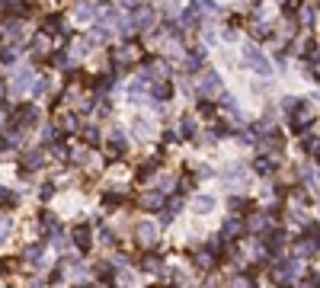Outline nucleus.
<instances>
[{
	"label": "nucleus",
	"instance_id": "obj_1",
	"mask_svg": "<svg viewBox=\"0 0 320 288\" xmlns=\"http://www.w3.org/2000/svg\"><path fill=\"white\" fill-rule=\"evenodd\" d=\"M244 64L250 67V71H256V74H272V64H269V58H266L263 55V51H259L256 45H253V42H247V45H244Z\"/></svg>",
	"mask_w": 320,
	"mask_h": 288
},
{
	"label": "nucleus",
	"instance_id": "obj_2",
	"mask_svg": "<svg viewBox=\"0 0 320 288\" xmlns=\"http://www.w3.org/2000/svg\"><path fill=\"white\" fill-rule=\"evenodd\" d=\"M112 61H119V71L128 64H135V61H141V48H138V42H122V45H116V51H112Z\"/></svg>",
	"mask_w": 320,
	"mask_h": 288
},
{
	"label": "nucleus",
	"instance_id": "obj_3",
	"mask_svg": "<svg viewBox=\"0 0 320 288\" xmlns=\"http://www.w3.org/2000/svg\"><path fill=\"white\" fill-rule=\"evenodd\" d=\"M36 122H39L36 103H23V106L10 116V125H13V128H29V125H36Z\"/></svg>",
	"mask_w": 320,
	"mask_h": 288
},
{
	"label": "nucleus",
	"instance_id": "obj_4",
	"mask_svg": "<svg viewBox=\"0 0 320 288\" xmlns=\"http://www.w3.org/2000/svg\"><path fill=\"white\" fill-rule=\"evenodd\" d=\"M195 93L198 96H221V77L215 71H202L198 83H195Z\"/></svg>",
	"mask_w": 320,
	"mask_h": 288
},
{
	"label": "nucleus",
	"instance_id": "obj_5",
	"mask_svg": "<svg viewBox=\"0 0 320 288\" xmlns=\"http://www.w3.org/2000/svg\"><path fill=\"white\" fill-rule=\"evenodd\" d=\"M32 77H36V71H32L29 64H20V67L13 71V77H10V86H7V90H13V93H23V90H29Z\"/></svg>",
	"mask_w": 320,
	"mask_h": 288
},
{
	"label": "nucleus",
	"instance_id": "obj_6",
	"mask_svg": "<svg viewBox=\"0 0 320 288\" xmlns=\"http://www.w3.org/2000/svg\"><path fill=\"white\" fill-rule=\"evenodd\" d=\"M135 237H138V247H144V250H154L157 247V224H151V221H141L135 228Z\"/></svg>",
	"mask_w": 320,
	"mask_h": 288
},
{
	"label": "nucleus",
	"instance_id": "obj_7",
	"mask_svg": "<svg viewBox=\"0 0 320 288\" xmlns=\"http://www.w3.org/2000/svg\"><path fill=\"white\" fill-rule=\"evenodd\" d=\"M141 77H148V80H167V77H170V64L160 61V58H151L148 64L141 67Z\"/></svg>",
	"mask_w": 320,
	"mask_h": 288
},
{
	"label": "nucleus",
	"instance_id": "obj_8",
	"mask_svg": "<svg viewBox=\"0 0 320 288\" xmlns=\"http://www.w3.org/2000/svg\"><path fill=\"white\" fill-rule=\"evenodd\" d=\"M154 20H157V16H154L151 7H135V16H132V26H135V29L151 32V29H154Z\"/></svg>",
	"mask_w": 320,
	"mask_h": 288
},
{
	"label": "nucleus",
	"instance_id": "obj_9",
	"mask_svg": "<svg viewBox=\"0 0 320 288\" xmlns=\"http://www.w3.org/2000/svg\"><path fill=\"white\" fill-rule=\"evenodd\" d=\"M314 119H317V112L310 106H304V103H298V116H291V128H295V132H304Z\"/></svg>",
	"mask_w": 320,
	"mask_h": 288
},
{
	"label": "nucleus",
	"instance_id": "obj_10",
	"mask_svg": "<svg viewBox=\"0 0 320 288\" xmlns=\"http://www.w3.org/2000/svg\"><path fill=\"white\" fill-rule=\"evenodd\" d=\"M71 240H74V247L77 250H90V243H93V234L86 224H77V228L71 231Z\"/></svg>",
	"mask_w": 320,
	"mask_h": 288
},
{
	"label": "nucleus",
	"instance_id": "obj_11",
	"mask_svg": "<svg viewBox=\"0 0 320 288\" xmlns=\"http://www.w3.org/2000/svg\"><path fill=\"white\" fill-rule=\"evenodd\" d=\"M42 167H45V154L42 151L23 154V173H32V170H42Z\"/></svg>",
	"mask_w": 320,
	"mask_h": 288
},
{
	"label": "nucleus",
	"instance_id": "obj_12",
	"mask_svg": "<svg viewBox=\"0 0 320 288\" xmlns=\"http://www.w3.org/2000/svg\"><path fill=\"white\" fill-rule=\"evenodd\" d=\"M247 228H250V231H256V234H259V231H269V228H272V218L266 215V212H256V215H250V218H247Z\"/></svg>",
	"mask_w": 320,
	"mask_h": 288
},
{
	"label": "nucleus",
	"instance_id": "obj_13",
	"mask_svg": "<svg viewBox=\"0 0 320 288\" xmlns=\"http://www.w3.org/2000/svg\"><path fill=\"white\" fill-rule=\"evenodd\" d=\"M195 266L202 269V272H211V269L218 266V259H215L211 250H198V253H195Z\"/></svg>",
	"mask_w": 320,
	"mask_h": 288
},
{
	"label": "nucleus",
	"instance_id": "obj_14",
	"mask_svg": "<svg viewBox=\"0 0 320 288\" xmlns=\"http://www.w3.org/2000/svg\"><path fill=\"white\" fill-rule=\"evenodd\" d=\"M189 7H192V10H198V16H218L221 13V7L218 4H215V0H192V4H189Z\"/></svg>",
	"mask_w": 320,
	"mask_h": 288
},
{
	"label": "nucleus",
	"instance_id": "obj_15",
	"mask_svg": "<svg viewBox=\"0 0 320 288\" xmlns=\"http://www.w3.org/2000/svg\"><path fill=\"white\" fill-rule=\"evenodd\" d=\"M93 16H99V20L106 23V26L119 23V10H116V7H112V4H99V7H96V13H93Z\"/></svg>",
	"mask_w": 320,
	"mask_h": 288
},
{
	"label": "nucleus",
	"instance_id": "obj_16",
	"mask_svg": "<svg viewBox=\"0 0 320 288\" xmlns=\"http://www.w3.org/2000/svg\"><path fill=\"white\" fill-rule=\"evenodd\" d=\"M240 231H244V221H240V218H228V221H224V228H221V237L231 240V237H237Z\"/></svg>",
	"mask_w": 320,
	"mask_h": 288
},
{
	"label": "nucleus",
	"instance_id": "obj_17",
	"mask_svg": "<svg viewBox=\"0 0 320 288\" xmlns=\"http://www.w3.org/2000/svg\"><path fill=\"white\" fill-rule=\"evenodd\" d=\"M132 132H135V138H151V135H154V125H151L148 119H135Z\"/></svg>",
	"mask_w": 320,
	"mask_h": 288
},
{
	"label": "nucleus",
	"instance_id": "obj_18",
	"mask_svg": "<svg viewBox=\"0 0 320 288\" xmlns=\"http://www.w3.org/2000/svg\"><path fill=\"white\" fill-rule=\"evenodd\" d=\"M192 208H195L198 215H208L211 208H215V199H211V196H195V199H192Z\"/></svg>",
	"mask_w": 320,
	"mask_h": 288
},
{
	"label": "nucleus",
	"instance_id": "obj_19",
	"mask_svg": "<svg viewBox=\"0 0 320 288\" xmlns=\"http://www.w3.org/2000/svg\"><path fill=\"white\" fill-rule=\"evenodd\" d=\"M151 93H154V100H170L173 86H170V80H157V83L151 86Z\"/></svg>",
	"mask_w": 320,
	"mask_h": 288
},
{
	"label": "nucleus",
	"instance_id": "obj_20",
	"mask_svg": "<svg viewBox=\"0 0 320 288\" xmlns=\"http://www.w3.org/2000/svg\"><path fill=\"white\" fill-rule=\"evenodd\" d=\"M295 253H298L301 259L310 256V253H317V250H314V240H310V237H298V240H295Z\"/></svg>",
	"mask_w": 320,
	"mask_h": 288
},
{
	"label": "nucleus",
	"instance_id": "obj_21",
	"mask_svg": "<svg viewBox=\"0 0 320 288\" xmlns=\"http://www.w3.org/2000/svg\"><path fill=\"white\" fill-rule=\"evenodd\" d=\"M202 61H205V51H202V48H195V51H189L186 67H189V71H202Z\"/></svg>",
	"mask_w": 320,
	"mask_h": 288
},
{
	"label": "nucleus",
	"instance_id": "obj_22",
	"mask_svg": "<svg viewBox=\"0 0 320 288\" xmlns=\"http://www.w3.org/2000/svg\"><path fill=\"white\" fill-rule=\"evenodd\" d=\"M160 256H157V253H148V256H144L141 259V269H144V272H160Z\"/></svg>",
	"mask_w": 320,
	"mask_h": 288
},
{
	"label": "nucleus",
	"instance_id": "obj_23",
	"mask_svg": "<svg viewBox=\"0 0 320 288\" xmlns=\"http://www.w3.org/2000/svg\"><path fill=\"white\" fill-rule=\"evenodd\" d=\"M58 128H61V132H67V135L77 132V116H74V112H64V116L58 119Z\"/></svg>",
	"mask_w": 320,
	"mask_h": 288
},
{
	"label": "nucleus",
	"instance_id": "obj_24",
	"mask_svg": "<svg viewBox=\"0 0 320 288\" xmlns=\"http://www.w3.org/2000/svg\"><path fill=\"white\" fill-rule=\"evenodd\" d=\"M183 26H186V29H198V26H202V16H198V10H192V7H189V10L183 13Z\"/></svg>",
	"mask_w": 320,
	"mask_h": 288
},
{
	"label": "nucleus",
	"instance_id": "obj_25",
	"mask_svg": "<svg viewBox=\"0 0 320 288\" xmlns=\"http://www.w3.org/2000/svg\"><path fill=\"white\" fill-rule=\"evenodd\" d=\"M141 205H144V208H160V205H163V192L157 189V192H148V196H141Z\"/></svg>",
	"mask_w": 320,
	"mask_h": 288
},
{
	"label": "nucleus",
	"instance_id": "obj_26",
	"mask_svg": "<svg viewBox=\"0 0 320 288\" xmlns=\"http://www.w3.org/2000/svg\"><path fill=\"white\" fill-rule=\"evenodd\" d=\"M29 90H32V96L39 100V96H45V93H48V80H45V77H32Z\"/></svg>",
	"mask_w": 320,
	"mask_h": 288
},
{
	"label": "nucleus",
	"instance_id": "obj_27",
	"mask_svg": "<svg viewBox=\"0 0 320 288\" xmlns=\"http://www.w3.org/2000/svg\"><path fill=\"white\" fill-rule=\"evenodd\" d=\"M157 170H160V160H148V163H144L141 170H138V179H141V182H144V179H151V176H154V173H157Z\"/></svg>",
	"mask_w": 320,
	"mask_h": 288
},
{
	"label": "nucleus",
	"instance_id": "obj_28",
	"mask_svg": "<svg viewBox=\"0 0 320 288\" xmlns=\"http://www.w3.org/2000/svg\"><path fill=\"white\" fill-rule=\"evenodd\" d=\"M42 253H45V243H32V247H26V263H39Z\"/></svg>",
	"mask_w": 320,
	"mask_h": 288
},
{
	"label": "nucleus",
	"instance_id": "obj_29",
	"mask_svg": "<svg viewBox=\"0 0 320 288\" xmlns=\"http://www.w3.org/2000/svg\"><path fill=\"white\" fill-rule=\"evenodd\" d=\"M13 205H16V192L0 186V208H13Z\"/></svg>",
	"mask_w": 320,
	"mask_h": 288
},
{
	"label": "nucleus",
	"instance_id": "obj_30",
	"mask_svg": "<svg viewBox=\"0 0 320 288\" xmlns=\"http://www.w3.org/2000/svg\"><path fill=\"white\" fill-rule=\"evenodd\" d=\"M253 167H256V173H272L275 170V157H259Z\"/></svg>",
	"mask_w": 320,
	"mask_h": 288
},
{
	"label": "nucleus",
	"instance_id": "obj_31",
	"mask_svg": "<svg viewBox=\"0 0 320 288\" xmlns=\"http://www.w3.org/2000/svg\"><path fill=\"white\" fill-rule=\"evenodd\" d=\"M32 55H36V58H48V42H45V36H39L36 42H32Z\"/></svg>",
	"mask_w": 320,
	"mask_h": 288
},
{
	"label": "nucleus",
	"instance_id": "obj_32",
	"mask_svg": "<svg viewBox=\"0 0 320 288\" xmlns=\"http://www.w3.org/2000/svg\"><path fill=\"white\" fill-rule=\"evenodd\" d=\"M39 224H42L45 231H58V218L51 215V212H42V215H39Z\"/></svg>",
	"mask_w": 320,
	"mask_h": 288
},
{
	"label": "nucleus",
	"instance_id": "obj_33",
	"mask_svg": "<svg viewBox=\"0 0 320 288\" xmlns=\"http://www.w3.org/2000/svg\"><path fill=\"white\" fill-rule=\"evenodd\" d=\"M304 151L314 157V160H320V138H304Z\"/></svg>",
	"mask_w": 320,
	"mask_h": 288
},
{
	"label": "nucleus",
	"instance_id": "obj_34",
	"mask_svg": "<svg viewBox=\"0 0 320 288\" xmlns=\"http://www.w3.org/2000/svg\"><path fill=\"white\" fill-rule=\"evenodd\" d=\"M228 288H253V278H250V275H234L228 282Z\"/></svg>",
	"mask_w": 320,
	"mask_h": 288
},
{
	"label": "nucleus",
	"instance_id": "obj_35",
	"mask_svg": "<svg viewBox=\"0 0 320 288\" xmlns=\"http://www.w3.org/2000/svg\"><path fill=\"white\" fill-rule=\"evenodd\" d=\"M250 32H253V39H259V42L272 36V29H269V26H266V23H256V26H253V29H250Z\"/></svg>",
	"mask_w": 320,
	"mask_h": 288
},
{
	"label": "nucleus",
	"instance_id": "obj_36",
	"mask_svg": "<svg viewBox=\"0 0 320 288\" xmlns=\"http://www.w3.org/2000/svg\"><path fill=\"white\" fill-rule=\"evenodd\" d=\"M10 228H13V215H0V240L10 234Z\"/></svg>",
	"mask_w": 320,
	"mask_h": 288
},
{
	"label": "nucleus",
	"instance_id": "obj_37",
	"mask_svg": "<svg viewBox=\"0 0 320 288\" xmlns=\"http://www.w3.org/2000/svg\"><path fill=\"white\" fill-rule=\"evenodd\" d=\"M83 141H86V144H99V132H96L93 125H90V128H83Z\"/></svg>",
	"mask_w": 320,
	"mask_h": 288
},
{
	"label": "nucleus",
	"instance_id": "obj_38",
	"mask_svg": "<svg viewBox=\"0 0 320 288\" xmlns=\"http://www.w3.org/2000/svg\"><path fill=\"white\" fill-rule=\"evenodd\" d=\"M179 132H183V138H192V135H195V122L186 116V119H183V128H179Z\"/></svg>",
	"mask_w": 320,
	"mask_h": 288
},
{
	"label": "nucleus",
	"instance_id": "obj_39",
	"mask_svg": "<svg viewBox=\"0 0 320 288\" xmlns=\"http://www.w3.org/2000/svg\"><path fill=\"white\" fill-rule=\"evenodd\" d=\"M179 208H183V199H179V196H173V199H170V205L163 208V212H167V215H176Z\"/></svg>",
	"mask_w": 320,
	"mask_h": 288
},
{
	"label": "nucleus",
	"instance_id": "obj_40",
	"mask_svg": "<svg viewBox=\"0 0 320 288\" xmlns=\"http://www.w3.org/2000/svg\"><path fill=\"white\" fill-rule=\"evenodd\" d=\"M42 144H55V128H51V125L42 128Z\"/></svg>",
	"mask_w": 320,
	"mask_h": 288
},
{
	"label": "nucleus",
	"instance_id": "obj_41",
	"mask_svg": "<svg viewBox=\"0 0 320 288\" xmlns=\"http://www.w3.org/2000/svg\"><path fill=\"white\" fill-rule=\"evenodd\" d=\"M51 196H55V186H51V182H45V186L39 189V199H42V202H48Z\"/></svg>",
	"mask_w": 320,
	"mask_h": 288
},
{
	"label": "nucleus",
	"instance_id": "obj_42",
	"mask_svg": "<svg viewBox=\"0 0 320 288\" xmlns=\"http://www.w3.org/2000/svg\"><path fill=\"white\" fill-rule=\"evenodd\" d=\"M295 288H320V275H310V278H304V282H298Z\"/></svg>",
	"mask_w": 320,
	"mask_h": 288
},
{
	"label": "nucleus",
	"instance_id": "obj_43",
	"mask_svg": "<svg viewBox=\"0 0 320 288\" xmlns=\"http://www.w3.org/2000/svg\"><path fill=\"white\" fill-rule=\"evenodd\" d=\"M298 20L304 23V26H310L314 23V13H310V7H301V13H298Z\"/></svg>",
	"mask_w": 320,
	"mask_h": 288
},
{
	"label": "nucleus",
	"instance_id": "obj_44",
	"mask_svg": "<svg viewBox=\"0 0 320 288\" xmlns=\"http://www.w3.org/2000/svg\"><path fill=\"white\" fill-rule=\"evenodd\" d=\"M298 103H301V100H295V96H285V100H282V109L291 112V109H298Z\"/></svg>",
	"mask_w": 320,
	"mask_h": 288
},
{
	"label": "nucleus",
	"instance_id": "obj_45",
	"mask_svg": "<svg viewBox=\"0 0 320 288\" xmlns=\"http://www.w3.org/2000/svg\"><path fill=\"white\" fill-rule=\"evenodd\" d=\"M77 20H80V23L93 20V10H90V7H80V10H77Z\"/></svg>",
	"mask_w": 320,
	"mask_h": 288
},
{
	"label": "nucleus",
	"instance_id": "obj_46",
	"mask_svg": "<svg viewBox=\"0 0 320 288\" xmlns=\"http://www.w3.org/2000/svg\"><path fill=\"white\" fill-rule=\"evenodd\" d=\"M163 13H167V16H176V0H163Z\"/></svg>",
	"mask_w": 320,
	"mask_h": 288
},
{
	"label": "nucleus",
	"instance_id": "obj_47",
	"mask_svg": "<svg viewBox=\"0 0 320 288\" xmlns=\"http://www.w3.org/2000/svg\"><path fill=\"white\" fill-rule=\"evenodd\" d=\"M291 7H298V0H282V13H285V16H291V13H295Z\"/></svg>",
	"mask_w": 320,
	"mask_h": 288
},
{
	"label": "nucleus",
	"instance_id": "obj_48",
	"mask_svg": "<svg viewBox=\"0 0 320 288\" xmlns=\"http://www.w3.org/2000/svg\"><path fill=\"white\" fill-rule=\"evenodd\" d=\"M240 208H247V202L240 196H234V199H231V212H240Z\"/></svg>",
	"mask_w": 320,
	"mask_h": 288
},
{
	"label": "nucleus",
	"instance_id": "obj_49",
	"mask_svg": "<svg viewBox=\"0 0 320 288\" xmlns=\"http://www.w3.org/2000/svg\"><path fill=\"white\" fill-rule=\"evenodd\" d=\"M7 93H10V90H7V83L0 80V106H4V103H7Z\"/></svg>",
	"mask_w": 320,
	"mask_h": 288
},
{
	"label": "nucleus",
	"instance_id": "obj_50",
	"mask_svg": "<svg viewBox=\"0 0 320 288\" xmlns=\"http://www.w3.org/2000/svg\"><path fill=\"white\" fill-rule=\"evenodd\" d=\"M163 141H170V144H176V141H179V135H176V132H167V135H163Z\"/></svg>",
	"mask_w": 320,
	"mask_h": 288
},
{
	"label": "nucleus",
	"instance_id": "obj_51",
	"mask_svg": "<svg viewBox=\"0 0 320 288\" xmlns=\"http://www.w3.org/2000/svg\"><path fill=\"white\" fill-rule=\"evenodd\" d=\"M122 7H141V0H119Z\"/></svg>",
	"mask_w": 320,
	"mask_h": 288
},
{
	"label": "nucleus",
	"instance_id": "obj_52",
	"mask_svg": "<svg viewBox=\"0 0 320 288\" xmlns=\"http://www.w3.org/2000/svg\"><path fill=\"white\" fill-rule=\"evenodd\" d=\"M0 288H4V282H0Z\"/></svg>",
	"mask_w": 320,
	"mask_h": 288
}]
</instances>
